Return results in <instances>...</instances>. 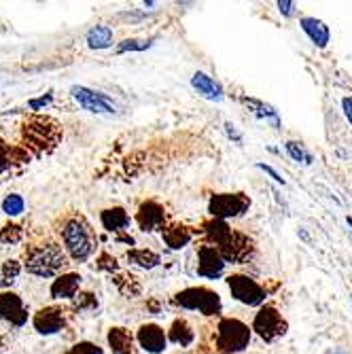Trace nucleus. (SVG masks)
<instances>
[{"label":"nucleus","mask_w":352,"mask_h":354,"mask_svg":"<svg viewBox=\"0 0 352 354\" xmlns=\"http://www.w3.org/2000/svg\"><path fill=\"white\" fill-rule=\"evenodd\" d=\"M200 234L204 238V244L216 248L225 263H246L254 252L252 240L246 234L232 230L228 221H206Z\"/></svg>","instance_id":"obj_1"},{"label":"nucleus","mask_w":352,"mask_h":354,"mask_svg":"<svg viewBox=\"0 0 352 354\" xmlns=\"http://www.w3.org/2000/svg\"><path fill=\"white\" fill-rule=\"evenodd\" d=\"M62 242L66 248V254L77 263L87 261L98 248V238H95L85 216H71L62 225Z\"/></svg>","instance_id":"obj_2"},{"label":"nucleus","mask_w":352,"mask_h":354,"mask_svg":"<svg viewBox=\"0 0 352 354\" xmlns=\"http://www.w3.org/2000/svg\"><path fill=\"white\" fill-rule=\"evenodd\" d=\"M68 257L55 242H45L41 246L28 248L24 257V270L37 278H57L59 272L66 268Z\"/></svg>","instance_id":"obj_3"},{"label":"nucleus","mask_w":352,"mask_h":354,"mask_svg":"<svg viewBox=\"0 0 352 354\" xmlns=\"http://www.w3.org/2000/svg\"><path fill=\"white\" fill-rule=\"evenodd\" d=\"M24 149L30 155H45L53 151L62 138V127L49 117H30L24 123Z\"/></svg>","instance_id":"obj_4"},{"label":"nucleus","mask_w":352,"mask_h":354,"mask_svg":"<svg viewBox=\"0 0 352 354\" xmlns=\"http://www.w3.org/2000/svg\"><path fill=\"white\" fill-rule=\"evenodd\" d=\"M250 329L238 318H221L214 333V348L219 354H240L248 348Z\"/></svg>","instance_id":"obj_5"},{"label":"nucleus","mask_w":352,"mask_h":354,"mask_svg":"<svg viewBox=\"0 0 352 354\" xmlns=\"http://www.w3.org/2000/svg\"><path fill=\"white\" fill-rule=\"evenodd\" d=\"M174 304L183 310H198L204 316H219L223 310L219 293L206 286H189L185 291L174 295Z\"/></svg>","instance_id":"obj_6"},{"label":"nucleus","mask_w":352,"mask_h":354,"mask_svg":"<svg viewBox=\"0 0 352 354\" xmlns=\"http://www.w3.org/2000/svg\"><path fill=\"white\" fill-rule=\"evenodd\" d=\"M248 208H250V198L246 193H216L208 202L210 216L219 221L242 216Z\"/></svg>","instance_id":"obj_7"},{"label":"nucleus","mask_w":352,"mask_h":354,"mask_svg":"<svg viewBox=\"0 0 352 354\" xmlns=\"http://www.w3.org/2000/svg\"><path fill=\"white\" fill-rule=\"evenodd\" d=\"M252 331L266 342H274L286 333V320L274 306H261L259 312L254 314Z\"/></svg>","instance_id":"obj_8"},{"label":"nucleus","mask_w":352,"mask_h":354,"mask_svg":"<svg viewBox=\"0 0 352 354\" xmlns=\"http://www.w3.org/2000/svg\"><path fill=\"white\" fill-rule=\"evenodd\" d=\"M228 286H230L234 299L244 304V306H261L266 301V297H268L266 288L259 282H254L252 278L244 276V274L230 276Z\"/></svg>","instance_id":"obj_9"},{"label":"nucleus","mask_w":352,"mask_h":354,"mask_svg":"<svg viewBox=\"0 0 352 354\" xmlns=\"http://www.w3.org/2000/svg\"><path fill=\"white\" fill-rule=\"evenodd\" d=\"M71 93H73V98L79 102V106L89 111V113H98V115L117 113V104L113 102V98H109V95L102 93V91L89 89L85 85H73Z\"/></svg>","instance_id":"obj_10"},{"label":"nucleus","mask_w":352,"mask_h":354,"mask_svg":"<svg viewBox=\"0 0 352 354\" xmlns=\"http://www.w3.org/2000/svg\"><path fill=\"white\" fill-rule=\"evenodd\" d=\"M66 314L68 312L62 306H47L35 314L32 325H35L37 333H41V335H55L66 327Z\"/></svg>","instance_id":"obj_11"},{"label":"nucleus","mask_w":352,"mask_h":354,"mask_svg":"<svg viewBox=\"0 0 352 354\" xmlns=\"http://www.w3.org/2000/svg\"><path fill=\"white\" fill-rule=\"evenodd\" d=\"M136 223L142 232H155V230H164L168 225V214L166 208L155 202V200H147L138 206L136 212Z\"/></svg>","instance_id":"obj_12"},{"label":"nucleus","mask_w":352,"mask_h":354,"mask_svg":"<svg viewBox=\"0 0 352 354\" xmlns=\"http://www.w3.org/2000/svg\"><path fill=\"white\" fill-rule=\"evenodd\" d=\"M0 320H5V323L17 329L28 323V310L19 295L11 291L0 293Z\"/></svg>","instance_id":"obj_13"},{"label":"nucleus","mask_w":352,"mask_h":354,"mask_svg":"<svg viewBox=\"0 0 352 354\" xmlns=\"http://www.w3.org/2000/svg\"><path fill=\"white\" fill-rule=\"evenodd\" d=\"M225 259L219 254L216 248L208 246V244H202L198 248V274L204 276V278H219L225 270Z\"/></svg>","instance_id":"obj_14"},{"label":"nucleus","mask_w":352,"mask_h":354,"mask_svg":"<svg viewBox=\"0 0 352 354\" xmlns=\"http://www.w3.org/2000/svg\"><path fill=\"white\" fill-rule=\"evenodd\" d=\"M136 342L140 344V348L149 354H159L166 350V344H168V335L166 331L159 327V325H142L136 333Z\"/></svg>","instance_id":"obj_15"},{"label":"nucleus","mask_w":352,"mask_h":354,"mask_svg":"<svg viewBox=\"0 0 352 354\" xmlns=\"http://www.w3.org/2000/svg\"><path fill=\"white\" fill-rule=\"evenodd\" d=\"M81 276L75 274V272H66V274H59L51 288H49V293L55 301H66V299H75L77 293H79V288H81Z\"/></svg>","instance_id":"obj_16"},{"label":"nucleus","mask_w":352,"mask_h":354,"mask_svg":"<svg viewBox=\"0 0 352 354\" xmlns=\"http://www.w3.org/2000/svg\"><path fill=\"white\" fill-rule=\"evenodd\" d=\"M194 236H196V232L191 227H187V225H183V223H168L166 227L162 230V240L172 250L185 248L191 240H194Z\"/></svg>","instance_id":"obj_17"},{"label":"nucleus","mask_w":352,"mask_h":354,"mask_svg":"<svg viewBox=\"0 0 352 354\" xmlns=\"http://www.w3.org/2000/svg\"><path fill=\"white\" fill-rule=\"evenodd\" d=\"M30 153L24 147H11L5 140H0V174H7L13 170L15 164L30 162Z\"/></svg>","instance_id":"obj_18"},{"label":"nucleus","mask_w":352,"mask_h":354,"mask_svg":"<svg viewBox=\"0 0 352 354\" xmlns=\"http://www.w3.org/2000/svg\"><path fill=\"white\" fill-rule=\"evenodd\" d=\"M302 30L310 37V41L316 45V47H327L329 45V39H331V32H329V26L321 19L316 17H302Z\"/></svg>","instance_id":"obj_19"},{"label":"nucleus","mask_w":352,"mask_h":354,"mask_svg":"<svg viewBox=\"0 0 352 354\" xmlns=\"http://www.w3.org/2000/svg\"><path fill=\"white\" fill-rule=\"evenodd\" d=\"M191 85H194V89L200 93V95H204L206 100H214V102H219V100H223V87H221V83L219 81H214L212 77H208L206 73H196L194 77H191Z\"/></svg>","instance_id":"obj_20"},{"label":"nucleus","mask_w":352,"mask_h":354,"mask_svg":"<svg viewBox=\"0 0 352 354\" xmlns=\"http://www.w3.org/2000/svg\"><path fill=\"white\" fill-rule=\"evenodd\" d=\"M100 221H102V227H104L106 232H123V230H127V227L132 225L130 214H127V212H125L123 208H119V206L102 210Z\"/></svg>","instance_id":"obj_21"},{"label":"nucleus","mask_w":352,"mask_h":354,"mask_svg":"<svg viewBox=\"0 0 352 354\" xmlns=\"http://www.w3.org/2000/svg\"><path fill=\"white\" fill-rule=\"evenodd\" d=\"M109 348L113 354H134V337L127 329L115 327L109 331Z\"/></svg>","instance_id":"obj_22"},{"label":"nucleus","mask_w":352,"mask_h":354,"mask_svg":"<svg viewBox=\"0 0 352 354\" xmlns=\"http://www.w3.org/2000/svg\"><path fill=\"white\" fill-rule=\"evenodd\" d=\"M168 339H170L172 344H176V346L187 348V346L194 344V339H196V331L191 329V325L187 323L185 318H176L174 323L170 325V329H168Z\"/></svg>","instance_id":"obj_23"},{"label":"nucleus","mask_w":352,"mask_h":354,"mask_svg":"<svg viewBox=\"0 0 352 354\" xmlns=\"http://www.w3.org/2000/svg\"><path fill=\"white\" fill-rule=\"evenodd\" d=\"M125 259L130 261L132 266H138V268H145V270H153L162 263L159 259V254L149 250V248H130L125 252Z\"/></svg>","instance_id":"obj_24"},{"label":"nucleus","mask_w":352,"mask_h":354,"mask_svg":"<svg viewBox=\"0 0 352 354\" xmlns=\"http://www.w3.org/2000/svg\"><path fill=\"white\" fill-rule=\"evenodd\" d=\"M240 102H242L252 115H257L259 119H266V121H272L274 127H280V119H278V113L274 111V106H270V104H266V102H261V100H257V98H246V95H242Z\"/></svg>","instance_id":"obj_25"},{"label":"nucleus","mask_w":352,"mask_h":354,"mask_svg":"<svg viewBox=\"0 0 352 354\" xmlns=\"http://www.w3.org/2000/svg\"><path fill=\"white\" fill-rule=\"evenodd\" d=\"M113 45V30L109 26H93L87 32V47L89 49H106Z\"/></svg>","instance_id":"obj_26"},{"label":"nucleus","mask_w":352,"mask_h":354,"mask_svg":"<svg viewBox=\"0 0 352 354\" xmlns=\"http://www.w3.org/2000/svg\"><path fill=\"white\" fill-rule=\"evenodd\" d=\"M24 266L15 259H9L0 266V288H9L17 282L19 274H21Z\"/></svg>","instance_id":"obj_27"},{"label":"nucleus","mask_w":352,"mask_h":354,"mask_svg":"<svg viewBox=\"0 0 352 354\" xmlns=\"http://www.w3.org/2000/svg\"><path fill=\"white\" fill-rule=\"evenodd\" d=\"M0 208H3V212L11 218L15 216H21L24 210H26V202L24 198L19 196V193H9V196L3 200V204H0Z\"/></svg>","instance_id":"obj_28"},{"label":"nucleus","mask_w":352,"mask_h":354,"mask_svg":"<svg viewBox=\"0 0 352 354\" xmlns=\"http://www.w3.org/2000/svg\"><path fill=\"white\" fill-rule=\"evenodd\" d=\"M155 39H125L117 45V53H127V51H147L151 49Z\"/></svg>","instance_id":"obj_29"},{"label":"nucleus","mask_w":352,"mask_h":354,"mask_svg":"<svg viewBox=\"0 0 352 354\" xmlns=\"http://www.w3.org/2000/svg\"><path fill=\"white\" fill-rule=\"evenodd\" d=\"M24 240V227L17 223H7L3 230H0V242L3 244H17Z\"/></svg>","instance_id":"obj_30"},{"label":"nucleus","mask_w":352,"mask_h":354,"mask_svg":"<svg viewBox=\"0 0 352 354\" xmlns=\"http://www.w3.org/2000/svg\"><path fill=\"white\" fill-rule=\"evenodd\" d=\"M284 149H286V153H289L297 164H304V166H310L314 159H312V155L299 145V142H293V140H289L284 145Z\"/></svg>","instance_id":"obj_31"},{"label":"nucleus","mask_w":352,"mask_h":354,"mask_svg":"<svg viewBox=\"0 0 352 354\" xmlns=\"http://www.w3.org/2000/svg\"><path fill=\"white\" fill-rule=\"evenodd\" d=\"M68 352L71 354H104V350L98 344H91V342H79Z\"/></svg>","instance_id":"obj_32"},{"label":"nucleus","mask_w":352,"mask_h":354,"mask_svg":"<svg viewBox=\"0 0 352 354\" xmlns=\"http://www.w3.org/2000/svg\"><path fill=\"white\" fill-rule=\"evenodd\" d=\"M53 102V93L49 91V93H43L41 98H32L30 102H28V109L30 111H43L45 106H49Z\"/></svg>","instance_id":"obj_33"},{"label":"nucleus","mask_w":352,"mask_h":354,"mask_svg":"<svg viewBox=\"0 0 352 354\" xmlns=\"http://www.w3.org/2000/svg\"><path fill=\"white\" fill-rule=\"evenodd\" d=\"M98 268L104 270V272H115V270H117V261L113 259L111 254L102 252V254L98 257Z\"/></svg>","instance_id":"obj_34"},{"label":"nucleus","mask_w":352,"mask_h":354,"mask_svg":"<svg viewBox=\"0 0 352 354\" xmlns=\"http://www.w3.org/2000/svg\"><path fill=\"white\" fill-rule=\"evenodd\" d=\"M77 306H79V310H87V308H95V306H98V301L93 299L91 293H85V295H81L77 299Z\"/></svg>","instance_id":"obj_35"},{"label":"nucleus","mask_w":352,"mask_h":354,"mask_svg":"<svg viewBox=\"0 0 352 354\" xmlns=\"http://www.w3.org/2000/svg\"><path fill=\"white\" fill-rule=\"evenodd\" d=\"M254 166H257L259 170H263V172H266V174H268L272 180H276L278 185H284V178H282V176H280V174H278L274 168H270V166H266V164H254Z\"/></svg>","instance_id":"obj_36"},{"label":"nucleus","mask_w":352,"mask_h":354,"mask_svg":"<svg viewBox=\"0 0 352 354\" xmlns=\"http://www.w3.org/2000/svg\"><path fill=\"white\" fill-rule=\"evenodd\" d=\"M295 3H289V0H280L278 3V9H280V13L282 15H286V17H291L293 13H295Z\"/></svg>","instance_id":"obj_37"},{"label":"nucleus","mask_w":352,"mask_h":354,"mask_svg":"<svg viewBox=\"0 0 352 354\" xmlns=\"http://www.w3.org/2000/svg\"><path fill=\"white\" fill-rule=\"evenodd\" d=\"M342 109H344L346 119L352 123V95H348V98H344V100H342Z\"/></svg>","instance_id":"obj_38"},{"label":"nucleus","mask_w":352,"mask_h":354,"mask_svg":"<svg viewBox=\"0 0 352 354\" xmlns=\"http://www.w3.org/2000/svg\"><path fill=\"white\" fill-rule=\"evenodd\" d=\"M225 130H228V134H230V138H234L236 142H240V140H242V136H240V134L236 132V127H234L232 123H225Z\"/></svg>","instance_id":"obj_39"},{"label":"nucleus","mask_w":352,"mask_h":354,"mask_svg":"<svg viewBox=\"0 0 352 354\" xmlns=\"http://www.w3.org/2000/svg\"><path fill=\"white\" fill-rule=\"evenodd\" d=\"M346 221H348V225H350V230H352V216H348Z\"/></svg>","instance_id":"obj_40"},{"label":"nucleus","mask_w":352,"mask_h":354,"mask_svg":"<svg viewBox=\"0 0 352 354\" xmlns=\"http://www.w3.org/2000/svg\"><path fill=\"white\" fill-rule=\"evenodd\" d=\"M66 354H71V352H66Z\"/></svg>","instance_id":"obj_41"}]
</instances>
